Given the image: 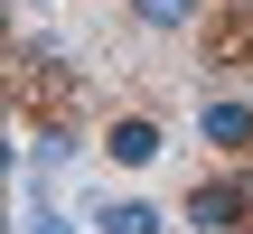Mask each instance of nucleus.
<instances>
[{
	"instance_id": "f03ea898",
	"label": "nucleus",
	"mask_w": 253,
	"mask_h": 234,
	"mask_svg": "<svg viewBox=\"0 0 253 234\" xmlns=\"http://www.w3.org/2000/svg\"><path fill=\"white\" fill-rule=\"evenodd\" d=\"M197 141H207L216 159H253V94H216V103H197Z\"/></svg>"
},
{
	"instance_id": "7ed1b4c3",
	"label": "nucleus",
	"mask_w": 253,
	"mask_h": 234,
	"mask_svg": "<svg viewBox=\"0 0 253 234\" xmlns=\"http://www.w3.org/2000/svg\"><path fill=\"white\" fill-rule=\"evenodd\" d=\"M160 150H169L160 113H113V122H103V159H113V169H150Z\"/></svg>"
},
{
	"instance_id": "0eeeda50",
	"label": "nucleus",
	"mask_w": 253,
	"mask_h": 234,
	"mask_svg": "<svg viewBox=\"0 0 253 234\" xmlns=\"http://www.w3.org/2000/svg\"><path fill=\"white\" fill-rule=\"evenodd\" d=\"M28 234H75L56 206H47V188H28Z\"/></svg>"
},
{
	"instance_id": "39448f33",
	"label": "nucleus",
	"mask_w": 253,
	"mask_h": 234,
	"mask_svg": "<svg viewBox=\"0 0 253 234\" xmlns=\"http://www.w3.org/2000/svg\"><path fill=\"white\" fill-rule=\"evenodd\" d=\"M178 216L169 206H150V197H103L94 206V234H169Z\"/></svg>"
},
{
	"instance_id": "f257e3e1",
	"label": "nucleus",
	"mask_w": 253,
	"mask_h": 234,
	"mask_svg": "<svg viewBox=\"0 0 253 234\" xmlns=\"http://www.w3.org/2000/svg\"><path fill=\"white\" fill-rule=\"evenodd\" d=\"M188 234H253V159H235L225 178H197L188 206H178Z\"/></svg>"
},
{
	"instance_id": "6e6552de",
	"label": "nucleus",
	"mask_w": 253,
	"mask_h": 234,
	"mask_svg": "<svg viewBox=\"0 0 253 234\" xmlns=\"http://www.w3.org/2000/svg\"><path fill=\"white\" fill-rule=\"evenodd\" d=\"M169 234H188V225H169Z\"/></svg>"
},
{
	"instance_id": "423d86ee",
	"label": "nucleus",
	"mask_w": 253,
	"mask_h": 234,
	"mask_svg": "<svg viewBox=\"0 0 253 234\" xmlns=\"http://www.w3.org/2000/svg\"><path fill=\"white\" fill-rule=\"evenodd\" d=\"M141 28H160V38H188V28H207L216 19V0H122Z\"/></svg>"
},
{
	"instance_id": "20e7f679",
	"label": "nucleus",
	"mask_w": 253,
	"mask_h": 234,
	"mask_svg": "<svg viewBox=\"0 0 253 234\" xmlns=\"http://www.w3.org/2000/svg\"><path fill=\"white\" fill-rule=\"evenodd\" d=\"M75 150H84V141H75V122H66V113H47V122H28V131H19V169H28V178L66 169Z\"/></svg>"
}]
</instances>
